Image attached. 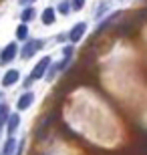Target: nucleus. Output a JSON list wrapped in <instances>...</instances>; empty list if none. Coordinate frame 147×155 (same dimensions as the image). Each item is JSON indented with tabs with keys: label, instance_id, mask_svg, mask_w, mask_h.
Wrapping results in <instances>:
<instances>
[{
	"label": "nucleus",
	"instance_id": "15",
	"mask_svg": "<svg viewBox=\"0 0 147 155\" xmlns=\"http://www.w3.org/2000/svg\"><path fill=\"white\" fill-rule=\"evenodd\" d=\"M107 8H109V2H101V6H99V10L95 12V16H101V14H103L105 10H107Z\"/></svg>",
	"mask_w": 147,
	"mask_h": 155
},
{
	"label": "nucleus",
	"instance_id": "4",
	"mask_svg": "<svg viewBox=\"0 0 147 155\" xmlns=\"http://www.w3.org/2000/svg\"><path fill=\"white\" fill-rule=\"evenodd\" d=\"M87 32V22H79L75 24L73 28H71V32H68V40L71 42H79L81 38H83V35Z\"/></svg>",
	"mask_w": 147,
	"mask_h": 155
},
{
	"label": "nucleus",
	"instance_id": "2",
	"mask_svg": "<svg viewBox=\"0 0 147 155\" xmlns=\"http://www.w3.org/2000/svg\"><path fill=\"white\" fill-rule=\"evenodd\" d=\"M16 52H18V46L16 42H8V45L0 51V64H8L12 61V58L16 57Z\"/></svg>",
	"mask_w": 147,
	"mask_h": 155
},
{
	"label": "nucleus",
	"instance_id": "19",
	"mask_svg": "<svg viewBox=\"0 0 147 155\" xmlns=\"http://www.w3.org/2000/svg\"><path fill=\"white\" fill-rule=\"evenodd\" d=\"M20 2H34V0H20Z\"/></svg>",
	"mask_w": 147,
	"mask_h": 155
},
{
	"label": "nucleus",
	"instance_id": "18",
	"mask_svg": "<svg viewBox=\"0 0 147 155\" xmlns=\"http://www.w3.org/2000/svg\"><path fill=\"white\" fill-rule=\"evenodd\" d=\"M22 149H24V141L18 145V153H16V155H22Z\"/></svg>",
	"mask_w": 147,
	"mask_h": 155
},
{
	"label": "nucleus",
	"instance_id": "11",
	"mask_svg": "<svg viewBox=\"0 0 147 155\" xmlns=\"http://www.w3.org/2000/svg\"><path fill=\"white\" fill-rule=\"evenodd\" d=\"M71 8H73V4H71L68 0H62L61 4H58V12H61L62 16H67L68 12H71Z\"/></svg>",
	"mask_w": 147,
	"mask_h": 155
},
{
	"label": "nucleus",
	"instance_id": "10",
	"mask_svg": "<svg viewBox=\"0 0 147 155\" xmlns=\"http://www.w3.org/2000/svg\"><path fill=\"white\" fill-rule=\"evenodd\" d=\"M34 14H36L34 8H32V6H28V8H24V12H22V16H20V18H22V22L26 24V22H30V20L34 18Z\"/></svg>",
	"mask_w": 147,
	"mask_h": 155
},
{
	"label": "nucleus",
	"instance_id": "5",
	"mask_svg": "<svg viewBox=\"0 0 147 155\" xmlns=\"http://www.w3.org/2000/svg\"><path fill=\"white\" fill-rule=\"evenodd\" d=\"M18 79H20V73H18L16 69H10V71H6L4 79H2V85H4V87H12Z\"/></svg>",
	"mask_w": 147,
	"mask_h": 155
},
{
	"label": "nucleus",
	"instance_id": "17",
	"mask_svg": "<svg viewBox=\"0 0 147 155\" xmlns=\"http://www.w3.org/2000/svg\"><path fill=\"white\" fill-rule=\"evenodd\" d=\"M65 38H68V35H58V36H57V40H58V42H62Z\"/></svg>",
	"mask_w": 147,
	"mask_h": 155
},
{
	"label": "nucleus",
	"instance_id": "7",
	"mask_svg": "<svg viewBox=\"0 0 147 155\" xmlns=\"http://www.w3.org/2000/svg\"><path fill=\"white\" fill-rule=\"evenodd\" d=\"M14 149H16V139L10 137L4 143V149H2V153H0V155H14Z\"/></svg>",
	"mask_w": 147,
	"mask_h": 155
},
{
	"label": "nucleus",
	"instance_id": "12",
	"mask_svg": "<svg viewBox=\"0 0 147 155\" xmlns=\"http://www.w3.org/2000/svg\"><path fill=\"white\" fill-rule=\"evenodd\" d=\"M16 38H20V40L28 38V26H26V24H20L16 28Z\"/></svg>",
	"mask_w": 147,
	"mask_h": 155
},
{
	"label": "nucleus",
	"instance_id": "3",
	"mask_svg": "<svg viewBox=\"0 0 147 155\" xmlns=\"http://www.w3.org/2000/svg\"><path fill=\"white\" fill-rule=\"evenodd\" d=\"M48 67H51V57H45V58H40L38 63H36V67L32 69V79H42V77L46 75V71H48Z\"/></svg>",
	"mask_w": 147,
	"mask_h": 155
},
{
	"label": "nucleus",
	"instance_id": "14",
	"mask_svg": "<svg viewBox=\"0 0 147 155\" xmlns=\"http://www.w3.org/2000/svg\"><path fill=\"white\" fill-rule=\"evenodd\" d=\"M71 4H73V10H81V8L85 6V0H73Z\"/></svg>",
	"mask_w": 147,
	"mask_h": 155
},
{
	"label": "nucleus",
	"instance_id": "13",
	"mask_svg": "<svg viewBox=\"0 0 147 155\" xmlns=\"http://www.w3.org/2000/svg\"><path fill=\"white\" fill-rule=\"evenodd\" d=\"M8 107H6V105H0V127H2V123H4V121H8Z\"/></svg>",
	"mask_w": 147,
	"mask_h": 155
},
{
	"label": "nucleus",
	"instance_id": "6",
	"mask_svg": "<svg viewBox=\"0 0 147 155\" xmlns=\"http://www.w3.org/2000/svg\"><path fill=\"white\" fill-rule=\"evenodd\" d=\"M32 101H34V95H32V93L28 91V93H24L22 97L18 99V103H16V107H18V109H20V111H24V109H28L30 105H32Z\"/></svg>",
	"mask_w": 147,
	"mask_h": 155
},
{
	"label": "nucleus",
	"instance_id": "1",
	"mask_svg": "<svg viewBox=\"0 0 147 155\" xmlns=\"http://www.w3.org/2000/svg\"><path fill=\"white\" fill-rule=\"evenodd\" d=\"M40 48H42V40L32 38L30 42H26V45L22 46V51H20V57H22L24 61H28V58L34 57V54H36V51H40Z\"/></svg>",
	"mask_w": 147,
	"mask_h": 155
},
{
	"label": "nucleus",
	"instance_id": "16",
	"mask_svg": "<svg viewBox=\"0 0 147 155\" xmlns=\"http://www.w3.org/2000/svg\"><path fill=\"white\" fill-rule=\"evenodd\" d=\"M32 77H26V79H24V89H30V85H32Z\"/></svg>",
	"mask_w": 147,
	"mask_h": 155
},
{
	"label": "nucleus",
	"instance_id": "8",
	"mask_svg": "<svg viewBox=\"0 0 147 155\" xmlns=\"http://www.w3.org/2000/svg\"><path fill=\"white\" fill-rule=\"evenodd\" d=\"M18 125H20V117L18 115H10L8 117V133H10V135L18 129Z\"/></svg>",
	"mask_w": 147,
	"mask_h": 155
},
{
	"label": "nucleus",
	"instance_id": "9",
	"mask_svg": "<svg viewBox=\"0 0 147 155\" xmlns=\"http://www.w3.org/2000/svg\"><path fill=\"white\" fill-rule=\"evenodd\" d=\"M42 22L45 24H55V10H52V8H45V12H42Z\"/></svg>",
	"mask_w": 147,
	"mask_h": 155
}]
</instances>
